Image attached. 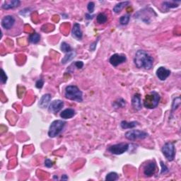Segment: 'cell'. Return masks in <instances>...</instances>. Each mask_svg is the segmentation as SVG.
I'll list each match as a JSON object with an SVG mask.
<instances>
[{
	"label": "cell",
	"instance_id": "6da1fadb",
	"mask_svg": "<svg viewBox=\"0 0 181 181\" xmlns=\"http://www.w3.org/2000/svg\"><path fill=\"white\" fill-rule=\"evenodd\" d=\"M154 58L146 51L139 50L135 53L134 63L138 69H144L149 70L154 65Z\"/></svg>",
	"mask_w": 181,
	"mask_h": 181
},
{
	"label": "cell",
	"instance_id": "7a4b0ae2",
	"mask_svg": "<svg viewBox=\"0 0 181 181\" xmlns=\"http://www.w3.org/2000/svg\"><path fill=\"white\" fill-rule=\"evenodd\" d=\"M66 98L71 101H77L79 103L83 101V93L77 86L75 85L67 86L65 90Z\"/></svg>",
	"mask_w": 181,
	"mask_h": 181
},
{
	"label": "cell",
	"instance_id": "3957f363",
	"mask_svg": "<svg viewBox=\"0 0 181 181\" xmlns=\"http://www.w3.org/2000/svg\"><path fill=\"white\" fill-rule=\"evenodd\" d=\"M160 99L161 96L159 93L156 92V91H153L151 93L147 94L145 96L143 102L144 106L148 109L156 108L159 106Z\"/></svg>",
	"mask_w": 181,
	"mask_h": 181
},
{
	"label": "cell",
	"instance_id": "277c9868",
	"mask_svg": "<svg viewBox=\"0 0 181 181\" xmlns=\"http://www.w3.org/2000/svg\"><path fill=\"white\" fill-rule=\"evenodd\" d=\"M67 122L61 120H57L51 123L48 130V136L51 138H54L58 136L65 128Z\"/></svg>",
	"mask_w": 181,
	"mask_h": 181
},
{
	"label": "cell",
	"instance_id": "5b68a950",
	"mask_svg": "<svg viewBox=\"0 0 181 181\" xmlns=\"http://www.w3.org/2000/svg\"><path fill=\"white\" fill-rule=\"evenodd\" d=\"M161 152L166 159L169 161H172L174 160L175 156V144L173 142H168L165 143L161 149Z\"/></svg>",
	"mask_w": 181,
	"mask_h": 181
},
{
	"label": "cell",
	"instance_id": "8992f818",
	"mask_svg": "<svg viewBox=\"0 0 181 181\" xmlns=\"http://www.w3.org/2000/svg\"><path fill=\"white\" fill-rule=\"evenodd\" d=\"M149 136V134L144 131L139 130V129H134V130L127 131L124 137L125 138L130 141H134L136 139H144Z\"/></svg>",
	"mask_w": 181,
	"mask_h": 181
},
{
	"label": "cell",
	"instance_id": "52a82bcc",
	"mask_svg": "<svg viewBox=\"0 0 181 181\" xmlns=\"http://www.w3.org/2000/svg\"><path fill=\"white\" fill-rule=\"evenodd\" d=\"M153 15L156 16V14L155 13L154 10L150 8H146L140 10V11L137 12L135 14V18L141 19L142 21L145 22L146 24H149L150 19H151V16H152Z\"/></svg>",
	"mask_w": 181,
	"mask_h": 181
},
{
	"label": "cell",
	"instance_id": "ba28073f",
	"mask_svg": "<svg viewBox=\"0 0 181 181\" xmlns=\"http://www.w3.org/2000/svg\"><path fill=\"white\" fill-rule=\"evenodd\" d=\"M129 144L127 143H119L116 144L112 146H110L108 148V151L111 153L112 154L115 155H121L124 154V152H127V150L129 149Z\"/></svg>",
	"mask_w": 181,
	"mask_h": 181
},
{
	"label": "cell",
	"instance_id": "9c48e42d",
	"mask_svg": "<svg viewBox=\"0 0 181 181\" xmlns=\"http://www.w3.org/2000/svg\"><path fill=\"white\" fill-rule=\"evenodd\" d=\"M127 61V57L124 55L122 54H114L110 57L109 62L111 63V65H113V67H118V65H122L124 62H125Z\"/></svg>",
	"mask_w": 181,
	"mask_h": 181
},
{
	"label": "cell",
	"instance_id": "30bf717a",
	"mask_svg": "<svg viewBox=\"0 0 181 181\" xmlns=\"http://www.w3.org/2000/svg\"><path fill=\"white\" fill-rule=\"evenodd\" d=\"M65 106V103L61 100H55L52 102H51L50 104L49 108H48V111L50 113L56 114L61 111Z\"/></svg>",
	"mask_w": 181,
	"mask_h": 181
},
{
	"label": "cell",
	"instance_id": "8fae6325",
	"mask_svg": "<svg viewBox=\"0 0 181 181\" xmlns=\"http://www.w3.org/2000/svg\"><path fill=\"white\" fill-rule=\"evenodd\" d=\"M16 22V19L11 15L5 16L2 20V26L6 30L11 29Z\"/></svg>",
	"mask_w": 181,
	"mask_h": 181
},
{
	"label": "cell",
	"instance_id": "7c38bea8",
	"mask_svg": "<svg viewBox=\"0 0 181 181\" xmlns=\"http://www.w3.org/2000/svg\"><path fill=\"white\" fill-rule=\"evenodd\" d=\"M156 171V164L154 161H150L144 167V174L147 177H151Z\"/></svg>",
	"mask_w": 181,
	"mask_h": 181
},
{
	"label": "cell",
	"instance_id": "4fadbf2b",
	"mask_svg": "<svg viewBox=\"0 0 181 181\" xmlns=\"http://www.w3.org/2000/svg\"><path fill=\"white\" fill-rule=\"evenodd\" d=\"M170 71L164 67H160L156 70V76L161 81H165L170 75Z\"/></svg>",
	"mask_w": 181,
	"mask_h": 181
},
{
	"label": "cell",
	"instance_id": "5bb4252c",
	"mask_svg": "<svg viewBox=\"0 0 181 181\" xmlns=\"http://www.w3.org/2000/svg\"><path fill=\"white\" fill-rule=\"evenodd\" d=\"M132 106L133 108L139 111L142 108L141 95L139 93H135L132 98Z\"/></svg>",
	"mask_w": 181,
	"mask_h": 181
},
{
	"label": "cell",
	"instance_id": "9a60e30c",
	"mask_svg": "<svg viewBox=\"0 0 181 181\" xmlns=\"http://www.w3.org/2000/svg\"><path fill=\"white\" fill-rule=\"evenodd\" d=\"M72 36L77 39L78 40H81L83 38V34L82 31L81 30V25L78 23H75L73 25V28L72 30Z\"/></svg>",
	"mask_w": 181,
	"mask_h": 181
},
{
	"label": "cell",
	"instance_id": "2e32d148",
	"mask_svg": "<svg viewBox=\"0 0 181 181\" xmlns=\"http://www.w3.org/2000/svg\"><path fill=\"white\" fill-rule=\"evenodd\" d=\"M21 4V2L19 0H13V1L5 2L4 3L2 4V8L5 10L12 9L14 8H16Z\"/></svg>",
	"mask_w": 181,
	"mask_h": 181
},
{
	"label": "cell",
	"instance_id": "e0dca14e",
	"mask_svg": "<svg viewBox=\"0 0 181 181\" xmlns=\"http://www.w3.org/2000/svg\"><path fill=\"white\" fill-rule=\"evenodd\" d=\"M51 98H52V96H51L50 93H46L43 95L39 101V106L41 108H47L48 104L50 103L51 101Z\"/></svg>",
	"mask_w": 181,
	"mask_h": 181
},
{
	"label": "cell",
	"instance_id": "ac0fdd59",
	"mask_svg": "<svg viewBox=\"0 0 181 181\" xmlns=\"http://www.w3.org/2000/svg\"><path fill=\"white\" fill-rule=\"evenodd\" d=\"M76 112L74 109L72 108H67L65 110H64L63 111L61 112L60 113V117L62 119H70L73 118L74 116L75 115Z\"/></svg>",
	"mask_w": 181,
	"mask_h": 181
},
{
	"label": "cell",
	"instance_id": "d6986e66",
	"mask_svg": "<svg viewBox=\"0 0 181 181\" xmlns=\"http://www.w3.org/2000/svg\"><path fill=\"white\" fill-rule=\"evenodd\" d=\"M129 4H130V2H129V1L121 2H120V3L117 4L115 6L113 7V12L115 13V14H119V13L121 12L122 9H123L124 8H125L126 7L129 6Z\"/></svg>",
	"mask_w": 181,
	"mask_h": 181
},
{
	"label": "cell",
	"instance_id": "ffe728a7",
	"mask_svg": "<svg viewBox=\"0 0 181 181\" xmlns=\"http://www.w3.org/2000/svg\"><path fill=\"white\" fill-rule=\"evenodd\" d=\"M76 55V52H75V50L71 51L70 52L66 53L65 57L62 58V61H61V63H62V65H65V64H67V62L72 61L74 58L75 57Z\"/></svg>",
	"mask_w": 181,
	"mask_h": 181
},
{
	"label": "cell",
	"instance_id": "44dd1931",
	"mask_svg": "<svg viewBox=\"0 0 181 181\" xmlns=\"http://www.w3.org/2000/svg\"><path fill=\"white\" fill-rule=\"evenodd\" d=\"M139 123L137 121H132V122H127V121H122L120 122V127L122 129H132L134 127H137Z\"/></svg>",
	"mask_w": 181,
	"mask_h": 181
},
{
	"label": "cell",
	"instance_id": "7402d4cb",
	"mask_svg": "<svg viewBox=\"0 0 181 181\" xmlns=\"http://www.w3.org/2000/svg\"><path fill=\"white\" fill-rule=\"evenodd\" d=\"M29 40L30 43H33V44H37V43H39L40 40V35L36 32L33 33L32 34H30L29 35Z\"/></svg>",
	"mask_w": 181,
	"mask_h": 181
},
{
	"label": "cell",
	"instance_id": "603a6c76",
	"mask_svg": "<svg viewBox=\"0 0 181 181\" xmlns=\"http://www.w3.org/2000/svg\"><path fill=\"white\" fill-rule=\"evenodd\" d=\"M125 105H126L125 100H124V99L122 98L117 99V100L115 101H114L113 103V106L114 107V108H115V109L124 108V107L125 106Z\"/></svg>",
	"mask_w": 181,
	"mask_h": 181
},
{
	"label": "cell",
	"instance_id": "cb8c5ba5",
	"mask_svg": "<svg viewBox=\"0 0 181 181\" xmlns=\"http://www.w3.org/2000/svg\"><path fill=\"white\" fill-rule=\"evenodd\" d=\"M176 3H180V2H175V1L164 2H163V7H164V8L166 10L170 9L177 8V7H178V4Z\"/></svg>",
	"mask_w": 181,
	"mask_h": 181
},
{
	"label": "cell",
	"instance_id": "d4e9b609",
	"mask_svg": "<svg viewBox=\"0 0 181 181\" xmlns=\"http://www.w3.org/2000/svg\"><path fill=\"white\" fill-rule=\"evenodd\" d=\"M119 178V175L117 173L115 172H111L109 173L108 174L106 175V180L108 181H115L118 180Z\"/></svg>",
	"mask_w": 181,
	"mask_h": 181
},
{
	"label": "cell",
	"instance_id": "484cf974",
	"mask_svg": "<svg viewBox=\"0 0 181 181\" xmlns=\"http://www.w3.org/2000/svg\"><path fill=\"white\" fill-rule=\"evenodd\" d=\"M97 22L99 24H103L106 23V21H108V17H107L106 15L103 13H100L96 18Z\"/></svg>",
	"mask_w": 181,
	"mask_h": 181
},
{
	"label": "cell",
	"instance_id": "4316f807",
	"mask_svg": "<svg viewBox=\"0 0 181 181\" xmlns=\"http://www.w3.org/2000/svg\"><path fill=\"white\" fill-rule=\"evenodd\" d=\"M60 49L63 52H65V53L70 52L71 51H72V49L70 45L66 42L62 43V44H61V46H60Z\"/></svg>",
	"mask_w": 181,
	"mask_h": 181
},
{
	"label": "cell",
	"instance_id": "83f0119b",
	"mask_svg": "<svg viewBox=\"0 0 181 181\" xmlns=\"http://www.w3.org/2000/svg\"><path fill=\"white\" fill-rule=\"evenodd\" d=\"M129 20H130V16L129 14L124 15V16H122L120 18V24L122 25H125L128 24V23L129 22Z\"/></svg>",
	"mask_w": 181,
	"mask_h": 181
},
{
	"label": "cell",
	"instance_id": "f1b7e54d",
	"mask_svg": "<svg viewBox=\"0 0 181 181\" xmlns=\"http://www.w3.org/2000/svg\"><path fill=\"white\" fill-rule=\"evenodd\" d=\"M180 98L178 96L173 100V104H172V112L175 111V110H176L178 107L180 106Z\"/></svg>",
	"mask_w": 181,
	"mask_h": 181
},
{
	"label": "cell",
	"instance_id": "f546056e",
	"mask_svg": "<svg viewBox=\"0 0 181 181\" xmlns=\"http://www.w3.org/2000/svg\"><path fill=\"white\" fill-rule=\"evenodd\" d=\"M7 79H8V76L6 75V73L4 71L3 69L1 70V76H0V80H1V83L2 84H4L7 83Z\"/></svg>",
	"mask_w": 181,
	"mask_h": 181
},
{
	"label": "cell",
	"instance_id": "4dcf8cb0",
	"mask_svg": "<svg viewBox=\"0 0 181 181\" xmlns=\"http://www.w3.org/2000/svg\"><path fill=\"white\" fill-rule=\"evenodd\" d=\"M94 9H95V4L93 2H90L87 5V9L89 12V14H92L94 11Z\"/></svg>",
	"mask_w": 181,
	"mask_h": 181
},
{
	"label": "cell",
	"instance_id": "1f68e13d",
	"mask_svg": "<svg viewBox=\"0 0 181 181\" xmlns=\"http://www.w3.org/2000/svg\"><path fill=\"white\" fill-rule=\"evenodd\" d=\"M43 85H44V80H43L42 78L39 79L36 81V83H35V87L39 89L42 88L43 87Z\"/></svg>",
	"mask_w": 181,
	"mask_h": 181
},
{
	"label": "cell",
	"instance_id": "d6a6232c",
	"mask_svg": "<svg viewBox=\"0 0 181 181\" xmlns=\"http://www.w3.org/2000/svg\"><path fill=\"white\" fill-rule=\"evenodd\" d=\"M160 164H161V174H164V173H165L169 171V169H168L166 165L164 164V162L161 161Z\"/></svg>",
	"mask_w": 181,
	"mask_h": 181
},
{
	"label": "cell",
	"instance_id": "836d02e7",
	"mask_svg": "<svg viewBox=\"0 0 181 181\" xmlns=\"http://www.w3.org/2000/svg\"><path fill=\"white\" fill-rule=\"evenodd\" d=\"M45 167H47V168H51V167H52V165H53V161H52L50 159H46L45 160Z\"/></svg>",
	"mask_w": 181,
	"mask_h": 181
},
{
	"label": "cell",
	"instance_id": "e575fe53",
	"mask_svg": "<svg viewBox=\"0 0 181 181\" xmlns=\"http://www.w3.org/2000/svg\"><path fill=\"white\" fill-rule=\"evenodd\" d=\"M75 67L78 69H82L84 67V63L81 61H77L75 62Z\"/></svg>",
	"mask_w": 181,
	"mask_h": 181
},
{
	"label": "cell",
	"instance_id": "d590c367",
	"mask_svg": "<svg viewBox=\"0 0 181 181\" xmlns=\"http://www.w3.org/2000/svg\"><path fill=\"white\" fill-rule=\"evenodd\" d=\"M98 39H97L96 41H95L94 43H93L92 44H91V45H90V50H91V51H94V50H96V45H97V43H98Z\"/></svg>",
	"mask_w": 181,
	"mask_h": 181
},
{
	"label": "cell",
	"instance_id": "8d00e7d4",
	"mask_svg": "<svg viewBox=\"0 0 181 181\" xmlns=\"http://www.w3.org/2000/svg\"><path fill=\"white\" fill-rule=\"evenodd\" d=\"M94 16H95L94 15H91L90 14H88V13H87V14H85V17H86V19L87 20L92 19Z\"/></svg>",
	"mask_w": 181,
	"mask_h": 181
},
{
	"label": "cell",
	"instance_id": "74e56055",
	"mask_svg": "<svg viewBox=\"0 0 181 181\" xmlns=\"http://www.w3.org/2000/svg\"><path fill=\"white\" fill-rule=\"evenodd\" d=\"M61 179H62V180H67L69 179V178L67 175H62Z\"/></svg>",
	"mask_w": 181,
	"mask_h": 181
},
{
	"label": "cell",
	"instance_id": "f35d334b",
	"mask_svg": "<svg viewBox=\"0 0 181 181\" xmlns=\"http://www.w3.org/2000/svg\"><path fill=\"white\" fill-rule=\"evenodd\" d=\"M53 178H54V179H58V177L57 176V175H54V177H53Z\"/></svg>",
	"mask_w": 181,
	"mask_h": 181
}]
</instances>
